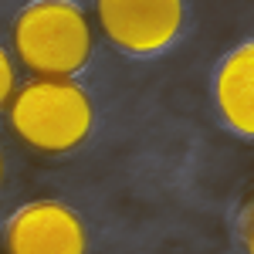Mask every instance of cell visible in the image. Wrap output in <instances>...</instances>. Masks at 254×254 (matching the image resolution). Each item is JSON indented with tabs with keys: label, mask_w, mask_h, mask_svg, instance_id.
Wrapping results in <instances>:
<instances>
[{
	"label": "cell",
	"mask_w": 254,
	"mask_h": 254,
	"mask_svg": "<svg viewBox=\"0 0 254 254\" xmlns=\"http://www.w3.org/2000/svg\"><path fill=\"white\" fill-rule=\"evenodd\" d=\"M14 95V64H10V55L0 48V105H7Z\"/></svg>",
	"instance_id": "cell-6"
},
{
	"label": "cell",
	"mask_w": 254,
	"mask_h": 254,
	"mask_svg": "<svg viewBox=\"0 0 254 254\" xmlns=\"http://www.w3.org/2000/svg\"><path fill=\"white\" fill-rule=\"evenodd\" d=\"M217 109L224 122L241 132L254 136V48L241 44L217 71Z\"/></svg>",
	"instance_id": "cell-5"
},
{
	"label": "cell",
	"mask_w": 254,
	"mask_h": 254,
	"mask_svg": "<svg viewBox=\"0 0 254 254\" xmlns=\"http://www.w3.org/2000/svg\"><path fill=\"white\" fill-rule=\"evenodd\" d=\"M7 254H85V224L75 210L55 200L20 207L7 224Z\"/></svg>",
	"instance_id": "cell-4"
},
{
	"label": "cell",
	"mask_w": 254,
	"mask_h": 254,
	"mask_svg": "<svg viewBox=\"0 0 254 254\" xmlns=\"http://www.w3.org/2000/svg\"><path fill=\"white\" fill-rule=\"evenodd\" d=\"M10 129L38 153H68L92 129V102L75 81L38 78L10 98Z\"/></svg>",
	"instance_id": "cell-2"
},
{
	"label": "cell",
	"mask_w": 254,
	"mask_h": 254,
	"mask_svg": "<svg viewBox=\"0 0 254 254\" xmlns=\"http://www.w3.org/2000/svg\"><path fill=\"white\" fill-rule=\"evenodd\" d=\"M0 173H3V163H0Z\"/></svg>",
	"instance_id": "cell-7"
},
{
	"label": "cell",
	"mask_w": 254,
	"mask_h": 254,
	"mask_svg": "<svg viewBox=\"0 0 254 254\" xmlns=\"http://www.w3.org/2000/svg\"><path fill=\"white\" fill-rule=\"evenodd\" d=\"M105 38L129 55H156L183 27V0H95Z\"/></svg>",
	"instance_id": "cell-3"
},
{
	"label": "cell",
	"mask_w": 254,
	"mask_h": 254,
	"mask_svg": "<svg viewBox=\"0 0 254 254\" xmlns=\"http://www.w3.org/2000/svg\"><path fill=\"white\" fill-rule=\"evenodd\" d=\"M20 64L41 78H68L92 55V27L71 0H34L14 20Z\"/></svg>",
	"instance_id": "cell-1"
}]
</instances>
